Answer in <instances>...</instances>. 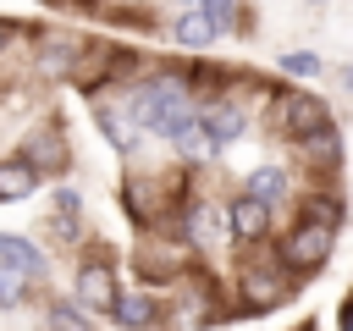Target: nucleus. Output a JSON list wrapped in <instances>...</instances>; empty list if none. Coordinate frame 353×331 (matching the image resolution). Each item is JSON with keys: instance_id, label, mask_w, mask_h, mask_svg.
Instances as JSON below:
<instances>
[{"instance_id": "obj_1", "label": "nucleus", "mask_w": 353, "mask_h": 331, "mask_svg": "<svg viewBox=\"0 0 353 331\" xmlns=\"http://www.w3.org/2000/svg\"><path fill=\"white\" fill-rule=\"evenodd\" d=\"M121 110L132 116L138 132H154V138H176V132H188V127L199 121V105H193V94H188L182 77H154V83H143V88L132 94V105H121Z\"/></svg>"}, {"instance_id": "obj_2", "label": "nucleus", "mask_w": 353, "mask_h": 331, "mask_svg": "<svg viewBox=\"0 0 353 331\" xmlns=\"http://www.w3.org/2000/svg\"><path fill=\"white\" fill-rule=\"evenodd\" d=\"M331 248H336L331 226H325V221H303V226L281 243V270H320V265L331 259Z\"/></svg>"}, {"instance_id": "obj_3", "label": "nucleus", "mask_w": 353, "mask_h": 331, "mask_svg": "<svg viewBox=\"0 0 353 331\" xmlns=\"http://www.w3.org/2000/svg\"><path fill=\"white\" fill-rule=\"evenodd\" d=\"M0 270H11V276H22V281H39V276H44V254L33 248V237L0 232Z\"/></svg>"}, {"instance_id": "obj_4", "label": "nucleus", "mask_w": 353, "mask_h": 331, "mask_svg": "<svg viewBox=\"0 0 353 331\" xmlns=\"http://www.w3.org/2000/svg\"><path fill=\"white\" fill-rule=\"evenodd\" d=\"M320 127H331V121H325V105H320L314 94H287V99H281V132L309 138V132H320Z\"/></svg>"}, {"instance_id": "obj_5", "label": "nucleus", "mask_w": 353, "mask_h": 331, "mask_svg": "<svg viewBox=\"0 0 353 331\" xmlns=\"http://www.w3.org/2000/svg\"><path fill=\"white\" fill-rule=\"evenodd\" d=\"M77 298H83V309H99V314H110L116 309V270L110 265H83L77 270Z\"/></svg>"}, {"instance_id": "obj_6", "label": "nucleus", "mask_w": 353, "mask_h": 331, "mask_svg": "<svg viewBox=\"0 0 353 331\" xmlns=\"http://www.w3.org/2000/svg\"><path fill=\"white\" fill-rule=\"evenodd\" d=\"M287 298V281H281V270H243V309H276Z\"/></svg>"}, {"instance_id": "obj_7", "label": "nucleus", "mask_w": 353, "mask_h": 331, "mask_svg": "<svg viewBox=\"0 0 353 331\" xmlns=\"http://www.w3.org/2000/svg\"><path fill=\"white\" fill-rule=\"evenodd\" d=\"M292 193V182H287V171L281 166H254L248 177H243V199H254V204H276V199H287Z\"/></svg>"}, {"instance_id": "obj_8", "label": "nucleus", "mask_w": 353, "mask_h": 331, "mask_svg": "<svg viewBox=\"0 0 353 331\" xmlns=\"http://www.w3.org/2000/svg\"><path fill=\"white\" fill-rule=\"evenodd\" d=\"M226 226H232V237H237V243H259V237L270 232V210L237 193V204L226 210Z\"/></svg>"}, {"instance_id": "obj_9", "label": "nucleus", "mask_w": 353, "mask_h": 331, "mask_svg": "<svg viewBox=\"0 0 353 331\" xmlns=\"http://www.w3.org/2000/svg\"><path fill=\"white\" fill-rule=\"evenodd\" d=\"M199 121L210 127V138H215V143H232V138H243V127H248V110H243L237 99H215V105H210Z\"/></svg>"}, {"instance_id": "obj_10", "label": "nucleus", "mask_w": 353, "mask_h": 331, "mask_svg": "<svg viewBox=\"0 0 353 331\" xmlns=\"http://www.w3.org/2000/svg\"><path fill=\"white\" fill-rule=\"evenodd\" d=\"M94 127L110 138V149H121V154L138 149V127H132V116L121 105H94Z\"/></svg>"}, {"instance_id": "obj_11", "label": "nucleus", "mask_w": 353, "mask_h": 331, "mask_svg": "<svg viewBox=\"0 0 353 331\" xmlns=\"http://www.w3.org/2000/svg\"><path fill=\"white\" fill-rule=\"evenodd\" d=\"M110 314H116V325H127V331H149V325L160 320V303H154L149 292H121Z\"/></svg>"}, {"instance_id": "obj_12", "label": "nucleus", "mask_w": 353, "mask_h": 331, "mask_svg": "<svg viewBox=\"0 0 353 331\" xmlns=\"http://www.w3.org/2000/svg\"><path fill=\"white\" fill-rule=\"evenodd\" d=\"M171 39H176L182 50H204V44H215V28H210V17H204L199 6H188V11L171 22Z\"/></svg>"}, {"instance_id": "obj_13", "label": "nucleus", "mask_w": 353, "mask_h": 331, "mask_svg": "<svg viewBox=\"0 0 353 331\" xmlns=\"http://www.w3.org/2000/svg\"><path fill=\"white\" fill-rule=\"evenodd\" d=\"M39 188V171L22 166V160H0V204H17Z\"/></svg>"}, {"instance_id": "obj_14", "label": "nucleus", "mask_w": 353, "mask_h": 331, "mask_svg": "<svg viewBox=\"0 0 353 331\" xmlns=\"http://www.w3.org/2000/svg\"><path fill=\"white\" fill-rule=\"evenodd\" d=\"M298 154H303V160H314V166H336V154H342V138H336V127H320V132L298 138Z\"/></svg>"}, {"instance_id": "obj_15", "label": "nucleus", "mask_w": 353, "mask_h": 331, "mask_svg": "<svg viewBox=\"0 0 353 331\" xmlns=\"http://www.w3.org/2000/svg\"><path fill=\"white\" fill-rule=\"evenodd\" d=\"M176 154H182V160H215V154H221V143L210 138V127H204V121H193L188 132H176Z\"/></svg>"}, {"instance_id": "obj_16", "label": "nucleus", "mask_w": 353, "mask_h": 331, "mask_svg": "<svg viewBox=\"0 0 353 331\" xmlns=\"http://www.w3.org/2000/svg\"><path fill=\"white\" fill-rule=\"evenodd\" d=\"M72 55H77L72 39H61V33L44 39V72H72Z\"/></svg>"}, {"instance_id": "obj_17", "label": "nucleus", "mask_w": 353, "mask_h": 331, "mask_svg": "<svg viewBox=\"0 0 353 331\" xmlns=\"http://www.w3.org/2000/svg\"><path fill=\"white\" fill-rule=\"evenodd\" d=\"M320 66H325V61H320L314 50H287V55H281V72H287V77H320Z\"/></svg>"}, {"instance_id": "obj_18", "label": "nucleus", "mask_w": 353, "mask_h": 331, "mask_svg": "<svg viewBox=\"0 0 353 331\" xmlns=\"http://www.w3.org/2000/svg\"><path fill=\"white\" fill-rule=\"evenodd\" d=\"M50 331H94V325H88V314L77 303H55L50 309Z\"/></svg>"}, {"instance_id": "obj_19", "label": "nucleus", "mask_w": 353, "mask_h": 331, "mask_svg": "<svg viewBox=\"0 0 353 331\" xmlns=\"http://www.w3.org/2000/svg\"><path fill=\"white\" fill-rule=\"evenodd\" d=\"M193 6H199V11L210 17V28H215V33H226V28L237 22V11H232V0H193Z\"/></svg>"}, {"instance_id": "obj_20", "label": "nucleus", "mask_w": 353, "mask_h": 331, "mask_svg": "<svg viewBox=\"0 0 353 331\" xmlns=\"http://www.w3.org/2000/svg\"><path fill=\"white\" fill-rule=\"evenodd\" d=\"M22 292H28V281L11 276V270H0V309H22Z\"/></svg>"}, {"instance_id": "obj_21", "label": "nucleus", "mask_w": 353, "mask_h": 331, "mask_svg": "<svg viewBox=\"0 0 353 331\" xmlns=\"http://www.w3.org/2000/svg\"><path fill=\"white\" fill-rule=\"evenodd\" d=\"M77 204H83V199H77L72 188H55V210H61V221H72V215H77Z\"/></svg>"}, {"instance_id": "obj_22", "label": "nucleus", "mask_w": 353, "mask_h": 331, "mask_svg": "<svg viewBox=\"0 0 353 331\" xmlns=\"http://www.w3.org/2000/svg\"><path fill=\"white\" fill-rule=\"evenodd\" d=\"M11 44H17V22H0V55H6Z\"/></svg>"}, {"instance_id": "obj_23", "label": "nucleus", "mask_w": 353, "mask_h": 331, "mask_svg": "<svg viewBox=\"0 0 353 331\" xmlns=\"http://www.w3.org/2000/svg\"><path fill=\"white\" fill-rule=\"evenodd\" d=\"M342 331H353V298L342 303Z\"/></svg>"}, {"instance_id": "obj_24", "label": "nucleus", "mask_w": 353, "mask_h": 331, "mask_svg": "<svg viewBox=\"0 0 353 331\" xmlns=\"http://www.w3.org/2000/svg\"><path fill=\"white\" fill-rule=\"evenodd\" d=\"M99 6H138V0H99Z\"/></svg>"}, {"instance_id": "obj_25", "label": "nucleus", "mask_w": 353, "mask_h": 331, "mask_svg": "<svg viewBox=\"0 0 353 331\" xmlns=\"http://www.w3.org/2000/svg\"><path fill=\"white\" fill-rule=\"evenodd\" d=\"M342 83H347V88H353V66H347V72H342Z\"/></svg>"}, {"instance_id": "obj_26", "label": "nucleus", "mask_w": 353, "mask_h": 331, "mask_svg": "<svg viewBox=\"0 0 353 331\" xmlns=\"http://www.w3.org/2000/svg\"><path fill=\"white\" fill-rule=\"evenodd\" d=\"M314 6H320V0H314Z\"/></svg>"}]
</instances>
